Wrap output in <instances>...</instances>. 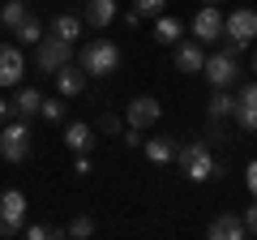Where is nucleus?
<instances>
[{
    "mask_svg": "<svg viewBox=\"0 0 257 240\" xmlns=\"http://www.w3.org/2000/svg\"><path fill=\"white\" fill-rule=\"evenodd\" d=\"M176 163H180L184 180H193V185H206V180H219L223 176V163L210 155V146L202 142H189V146H176Z\"/></svg>",
    "mask_w": 257,
    "mask_h": 240,
    "instance_id": "1",
    "label": "nucleus"
},
{
    "mask_svg": "<svg viewBox=\"0 0 257 240\" xmlns=\"http://www.w3.org/2000/svg\"><path fill=\"white\" fill-rule=\"evenodd\" d=\"M77 65H82L86 77H107L120 69V47L111 43V39H90V43H82V52H77Z\"/></svg>",
    "mask_w": 257,
    "mask_h": 240,
    "instance_id": "2",
    "label": "nucleus"
},
{
    "mask_svg": "<svg viewBox=\"0 0 257 240\" xmlns=\"http://www.w3.org/2000/svg\"><path fill=\"white\" fill-rule=\"evenodd\" d=\"M0 159L5 163H26L30 159V125L26 120H5V129H0Z\"/></svg>",
    "mask_w": 257,
    "mask_h": 240,
    "instance_id": "3",
    "label": "nucleus"
},
{
    "mask_svg": "<svg viewBox=\"0 0 257 240\" xmlns=\"http://www.w3.org/2000/svg\"><path fill=\"white\" fill-rule=\"evenodd\" d=\"M202 73H206V82H210V90H231V86L240 82V60L231 52H214V56H206V65H202Z\"/></svg>",
    "mask_w": 257,
    "mask_h": 240,
    "instance_id": "4",
    "label": "nucleus"
},
{
    "mask_svg": "<svg viewBox=\"0 0 257 240\" xmlns=\"http://www.w3.org/2000/svg\"><path fill=\"white\" fill-rule=\"evenodd\" d=\"M26 223V193L22 189H5L0 193V240H9Z\"/></svg>",
    "mask_w": 257,
    "mask_h": 240,
    "instance_id": "5",
    "label": "nucleus"
},
{
    "mask_svg": "<svg viewBox=\"0 0 257 240\" xmlns=\"http://www.w3.org/2000/svg\"><path fill=\"white\" fill-rule=\"evenodd\" d=\"M73 60V43H64V39H56V35H43L35 43V65H39V73H56L60 65H69Z\"/></svg>",
    "mask_w": 257,
    "mask_h": 240,
    "instance_id": "6",
    "label": "nucleus"
},
{
    "mask_svg": "<svg viewBox=\"0 0 257 240\" xmlns=\"http://www.w3.org/2000/svg\"><path fill=\"white\" fill-rule=\"evenodd\" d=\"M193 39L197 43H214V39H223V9L219 5H202V9L193 13Z\"/></svg>",
    "mask_w": 257,
    "mask_h": 240,
    "instance_id": "7",
    "label": "nucleus"
},
{
    "mask_svg": "<svg viewBox=\"0 0 257 240\" xmlns=\"http://www.w3.org/2000/svg\"><path fill=\"white\" fill-rule=\"evenodd\" d=\"M22 73H26V56H22V47L18 43H0V90L22 86Z\"/></svg>",
    "mask_w": 257,
    "mask_h": 240,
    "instance_id": "8",
    "label": "nucleus"
},
{
    "mask_svg": "<svg viewBox=\"0 0 257 240\" xmlns=\"http://www.w3.org/2000/svg\"><path fill=\"white\" fill-rule=\"evenodd\" d=\"M223 35H227V39H240V43H248V39H257V13L248 9V5H240V9H231L227 18H223Z\"/></svg>",
    "mask_w": 257,
    "mask_h": 240,
    "instance_id": "9",
    "label": "nucleus"
},
{
    "mask_svg": "<svg viewBox=\"0 0 257 240\" xmlns=\"http://www.w3.org/2000/svg\"><path fill=\"white\" fill-rule=\"evenodd\" d=\"M231 120H236L240 129L257 133V82H244L236 94V111H231Z\"/></svg>",
    "mask_w": 257,
    "mask_h": 240,
    "instance_id": "10",
    "label": "nucleus"
},
{
    "mask_svg": "<svg viewBox=\"0 0 257 240\" xmlns=\"http://www.w3.org/2000/svg\"><path fill=\"white\" fill-rule=\"evenodd\" d=\"M159 116H163L159 99H150V94H138V99L128 103V111H124V125H128V129H142V133H146V125H155Z\"/></svg>",
    "mask_w": 257,
    "mask_h": 240,
    "instance_id": "11",
    "label": "nucleus"
},
{
    "mask_svg": "<svg viewBox=\"0 0 257 240\" xmlns=\"http://www.w3.org/2000/svg\"><path fill=\"white\" fill-rule=\"evenodd\" d=\"M206 65V43L197 39H176V69L180 73H202Z\"/></svg>",
    "mask_w": 257,
    "mask_h": 240,
    "instance_id": "12",
    "label": "nucleus"
},
{
    "mask_svg": "<svg viewBox=\"0 0 257 240\" xmlns=\"http://www.w3.org/2000/svg\"><path fill=\"white\" fill-rule=\"evenodd\" d=\"M244 236H248L244 219H240L236 210H223V214L210 219V240H244Z\"/></svg>",
    "mask_w": 257,
    "mask_h": 240,
    "instance_id": "13",
    "label": "nucleus"
},
{
    "mask_svg": "<svg viewBox=\"0 0 257 240\" xmlns=\"http://www.w3.org/2000/svg\"><path fill=\"white\" fill-rule=\"evenodd\" d=\"M52 77H56V86H60V94H64V99H77V94L86 90V73L73 65V60H69V65H60Z\"/></svg>",
    "mask_w": 257,
    "mask_h": 240,
    "instance_id": "14",
    "label": "nucleus"
},
{
    "mask_svg": "<svg viewBox=\"0 0 257 240\" xmlns=\"http://www.w3.org/2000/svg\"><path fill=\"white\" fill-rule=\"evenodd\" d=\"M13 116H22V120H30V116H39V107H43V94L35 90V86H13Z\"/></svg>",
    "mask_w": 257,
    "mask_h": 240,
    "instance_id": "15",
    "label": "nucleus"
},
{
    "mask_svg": "<svg viewBox=\"0 0 257 240\" xmlns=\"http://www.w3.org/2000/svg\"><path fill=\"white\" fill-rule=\"evenodd\" d=\"M116 0H86V26H94V30H103V26H111V18H116Z\"/></svg>",
    "mask_w": 257,
    "mask_h": 240,
    "instance_id": "16",
    "label": "nucleus"
},
{
    "mask_svg": "<svg viewBox=\"0 0 257 240\" xmlns=\"http://www.w3.org/2000/svg\"><path fill=\"white\" fill-rule=\"evenodd\" d=\"M64 146L73 150H86V155H90V146H94V129L90 125H82V120H73V125H64Z\"/></svg>",
    "mask_w": 257,
    "mask_h": 240,
    "instance_id": "17",
    "label": "nucleus"
},
{
    "mask_svg": "<svg viewBox=\"0 0 257 240\" xmlns=\"http://www.w3.org/2000/svg\"><path fill=\"white\" fill-rule=\"evenodd\" d=\"M142 146H146V159H150V163H159V167L176 163V142H172V138H150V142H142Z\"/></svg>",
    "mask_w": 257,
    "mask_h": 240,
    "instance_id": "18",
    "label": "nucleus"
},
{
    "mask_svg": "<svg viewBox=\"0 0 257 240\" xmlns=\"http://www.w3.org/2000/svg\"><path fill=\"white\" fill-rule=\"evenodd\" d=\"M52 35L64 39V43L82 39V18H77V13H56V18H52Z\"/></svg>",
    "mask_w": 257,
    "mask_h": 240,
    "instance_id": "19",
    "label": "nucleus"
},
{
    "mask_svg": "<svg viewBox=\"0 0 257 240\" xmlns=\"http://www.w3.org/2000/svg\"><path fill=\"white\" fill-rule=\"evenodd\" d=\"M26 18H30L26 0H5V5H0V26H5V30H18Z\"/></svg>",
    "mask_w": 257,
    "mask_h": 240,
    "instance_id": "20",
    "label": "nucleus"
},
{
    "mask_svg": "<svg viewBox=\"0 0 257 240\" xmlns=\"http://www.w3.org/2000/svg\"><path fill=\"white\" fill-rule=\"evenodd\" d=\"M180 18H172V13H159L155 18V39L159 43H176V39H180Z\"/></svg>",
    "mask_w": 257,
    "mask_h": 240,
    "instance_id": "21",
    "label": "nucleus"
},
{
    "mask_svg": "<svg viewBox=\"0 0 257 240\" xmlns=\"http://www.w3.org/2000/svg\"><path fill=\"white\" fill-rule=\"evenodd\" d=\"M231 111H236V94L231 90H214L210 94V120H231Z\"/></svg>",
    "mask_w": 257,
    "mask_h": 240,
    "instance_id": "22",
    "label": "nucleus"
},
{
    "mask_svg": "<svg viewBox=\"0 0 257 240\" xmlns=\"http://www.w3.org/2000/svg\"><path fill=\"white\" fill-rule=\"evenodd\" d=\"M13 35H18V43H39V39H43V22H39L35 13H30V18L22 22L18 30H13Z\"/></svg>",
    "mask_w": 257,
    "mask_h": 240,
    "instance_id": "23",
    "label": "nucleus"
},
{
    "mask_svg": "<svg viewBox=\"0 0 257 240\" xmlns=\"http://www.w3.org/2000/svg\"><path fill=\"white\" fill-rule=\"evenodd\" d=\"M64 236H73V240H86V236H94V219L90 214H77L69 227H64Z\"/></svg>",
    "mask_w": 257,
    "mask_h": 240,
    "instance_id": "24",
    "label": "nucleus"
},
{
    "mask_svg": "<svg viewBox=\"0 0 257 240\" xmlns=\"http://www.w3.org/2000/svg\"><path fill=\"white\" fill-rule=\"evenodd\" d=\"M26 236H30V240H56V236H64V227H47V223H30V227H26Z\"/></svg>",
    "mask_w": 257,
    "mask_h": 240,
    "instance_id": "25",
    "label": "nucleus"
},
{
    "mask_svg": "<svg viewBox=\"0 0 257 240\" xmlns=\"http://www.w3.org/2000/svg\"><path fill=\"white\" fill-rule=\"evenodd\" d=\"M133 9H138L142 18H159V13L167 9V0H133Z\"/></svg>",
    "mask_w": 257,
    "mask_h": 240,
    "instance_id": "26",
    "label": "nucleus"
},
{
    "mask_svg": "<svg viewBox=\"0 0 257 240\" xmlns=\"http://www.w3.org/2000/svg\"><path fill=\"white\" fill-rule=\"evenodd\" d=\"M39 116H43V120H64V99H43Z\"/></svg>",
    "mask_w": 257,
    "mask_h": 240,
    "instance_id": "27",
    "label": "nucleus"
},
{
    "mask_svg": "<svg viewBox=\"0 0 257 240\" xmlns=\"http://www.w3.org/2000/svg\"><path fill=\"white\" fill-rule=\"evenodd\" d=\"M99 129L116 138V133H124V120H120V116H111V111H103V116H99Z\"/></svg>",
    "mask_w": 257,
    "mask_h": 240,
    "instance_id": "28",
    "label": "nucleus"
},
{
    "mask_svg": "<svg viewBox=\"0 0 257 240\" xmlns=\"http://www.w3.org/2000/svg\"><path fill=\"white\" fill-rule=\"evenodd\" d=\"M240 219H244V231H248V236H257V197L248 202V210L240 214Z\"/></svg>",
    "mask_w": 257,
    "mask_h": 240,
    "instance_id": "29",
    "label": "nucleus"
},
{
    "mask_svg": "<svg viewBox=\"0 0 257 240\" xmlns=\"http://www.w3.org/2000/svg\"><path fill=\"white\" fill-rule=\"evenodd\" d=\"M244 180H248V193L257 197V159H248V167H244Z\"/></svg>",
    "mask_w": 257,
    "mask_h": 240,
    "instance_id": "30",
    "label": "nucleus"
},
{
    "mask_svg": "<svg viewBox=\"0 0 257 240\" xmlns=\"http://www.w3.org/2000/svg\"><path fill=\"white\" fill-rule=\"evenodd\" d=\"M73 172H77V176H86V172H90V159H86V150H77V159H73Z\"/></svg>",
    "mask_w": 257,
    "mask_h": 240,
    "instance_id": "31",
    "label": "nucleus"
},
{
    "mask_svg": "<svg viewBox=\"0 0 257 240\" xmlns=\"http://www.w3.org/2000/svg\"><path fill=\"white\" fill-rule=\"evenodd\" d=\"M142 142H146L142 129H128V125H124V146H142Z\"/></svg>",
    "mask_w": 257,
    "mask_h": 240,
    "instance_id": "32",
    "label": "nucleus"
},
{
    "mask_svg": "<svg viewBox=\"0 0 257 240\" xmlns=\"http://www.w3.org/2000/svg\"><path fill=\"white\" fill-rule=\"evenodd\" d=\"M244 47H248V43H240V39H223V52H231V56H240Z\"/></svg>",
    "mask_w": 257,
    "mask_h": 240,
    "instance_id": "33",
    "label": "nucleus"
},
{
    "mask_svg": "<svg viewBox=\"0 0 257 240\" xmlns=\"http://www.w3.org/2000/svg\"><path fill=\"white\" fill-rule=\"evenodd\" d=\"M9 116H13V103L5 99V94H0V125H5V120H9Z\"/></svg>",
    "mask_w": 257,
    "mask_h": 240,
    "instance_id": "34",
    "label": "nucleus"
},
{
    "mask_svg": "<svg viewBox=\"0 0 257 240\" xmlns=\"http://www.w3.org/2000/svg\"><path fill=\"white\" fill-rule=\"evenodd\" d=\"M253 73H257V47H253Z\"/></svg>",
    "mask_w": 257,
    "mask_h": 240,
    "instance_id": "35",
    "label": "nucleus"
},
{
    "mask_svg": "<svg viewBox=\"0 0 257 240\" xmlns=\"http://www.w3.org/2000/svg\"><path fill=\"white\" fill-rule=\"evenodd\" d=\"M202 5H223V0H202Z\"/></svg>",
    "mask_w": 257,
    "mask_h": 240,
    "instance_id": "36",
    "label": "nucleus"
}]
</instances>
